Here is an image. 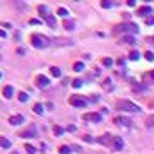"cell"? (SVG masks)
<instances>
[{
  "mask_svg": "<svg viewBox=\"0 0 154 154\" xmlns=\"http://www.w3.org/2000/svg\"><path fill=\"white\" fill-rule=\"evenodd\" d=\"M0 79H2V72H0Z\"/></svg>",
  "mask_w": 154,
  "mask_h": 154,
  "instance_id": "42",
  "label": "cell"
},
{
  "mask_svg": "<svg viewBox=\"0 0 154 154\" xmlns=\"http://www.w3.org/2000/svg\"><path fill=\"white\" fill-rule=\"evenodd\" d=\"M127 5H129V7H135V0H129Z\"/></svg>",
  "mask_w": 154,
  "mask_h": 154,
  "instance_id": "38",
  "label": "cell"
},
{
  "mask_svg": "<svg viewBox=\"0 0 154 154\" xmlns=\"http://www.w3.org/2000/svg\"><path fill=\"white\" fill-rule=\"evenodd\" d=\"M82 139H84V140H86V142H93V140H94V139H93V137H91V135H84V137H82Z\"/></svg>",
  "mask_w": 154,
  "mask_h": 154,
  "instance_id": "36",
  "label": "cell"
},
{
  "mask_svg": "<svg viewBox=\"0 0 154 154\" xmlns=\"http://www.w3.org/2000/svg\"><path fill=\"white\" fill-rule=\"evenodd\" d=\"M9 123L10 125H21V123H24V116L22 115H14L9 118Z\"/></svg>",
  "mask_w": 154,
  "mask_h": 154,
  "instance_id": "11",
  "label": "cell"
},
{
  "mask_svg": "<svg viewBox=\"0 0 154 154\" xmlns=\"http://www.w3.org/2000/svg\"><path fill=\"white\" fill-rule=\"evenodd\" d=\"M149 77H151V79H153V80H154V70H153V72H151V74H149Z\"/></svg>",
  "mask_w": 154,
  "mask_h": 154,
  "instance_id": "40",
  "label": "cell"
},
{
  "mask_svg": "<svg viewBox=\"0 0 154 154\" xmlns=\"http://www.w3.org/2000/svg\"><path fill=\"white\" fill-rule=\"evenodd\" d=\"M57 14H58V16H62V17H65V19L69 17V10H67V9H63V7H60V9H58Z\"/></svg>",
  "mask_w": 154,
  "mask_h": 154,
  "instance_id": "19",
  "label": "cell"
},
{
  "mask_svg": "<svg viewBox=\"0 0 154 154\" xmlns=\"http://www.w3.org/2000/svg\"><path fill=\"white\" fill-rule=\"evenodd\" d=\"M31 45L34 48H46L50 45V39L46 36H43V34H33L31 36Z\"/></svg>",
  "mask_w": 154,
  "mask_h": 154,
  "instance_id": "2",
  "label": "cell"
},
{
  "mask_svg": "<svg viewBox=\"0 0 154 154\" xmlns=\"http://www.w3.org/2000/svg\"><path fill=\"white\" fill-rule=\"evenodd\" d=\"M33 111H34L36 115H43V113H45V110H43V104H39V103H36V104L33 106Z\"/></svg>",
  "mask_w": 154,
  "mask_h": 154,
  "instance_id": "17",
  "label": "cell"
},
{
  "mask_svg": "<svg viewBox=\"0 0 154 154\" xmlns=\"http://www.w3.org/2000/svg\"><path fill=\"white\" fill-rule=\"evenodd\" d=\"M101 113H86L84 115V120H87V122H96V123H99L101 122Z\"/></svg>",
  "mask_w": 154,
  "mask_h": 154,
  "instance_id": "9",
  "label": "cell"
},
{
  "mask_svg": "<svg viewBox=\"0 0 154 154\" xmlns=\"http://www.w3.org/2000/svg\"><path fill=\"white\" fill-rule=\"evenodd\" d=\"M50 70H52V76H53V77H60V76H62V72H60V69H58V67H52Z\"/></svg>",
  "mask_w": 154,
  "mask_h": 154,
  "instance_id": "25",
  "label": "cell"
},
{
  "mask_svg": "<svg viewBox=\"0 0 154 154\" xmlns=\"http://www.w3.org/2000/svg\"><path fill=\"white\" fill-rule=\"evenodd\" d=\"M58 153H60V154H70L72 151H70V147H69V146H60Z\"/></svg>",
  "mask_w": 154,
  "mask_h": 154,
  "instance_id": "20",
  "label": "cell"
},
{
  "mask_svg": "<svg viewBox=\"0 0 154 154\" xmlns=\"http://www.w3.org/2000/svg\"><path fill=\"white\" fill-rule=\"evenodd\" d=\"M29 24H33V26H36V24H38V26H39V24H41V21H39V19H31V21H29Z\"/></svg>",
  "mask_w": 154,
  "mask_h": 154,
  "instance_id": "34",
  "label": "cell"
},
{
  "mask_svg": "<svg viewBox=\"0 0 154 154\" xmlns=\"http://www.w3.org/2000/svg\"><path fill=\"white\" fill-rule=\"evenodd\" d=\"M101 7H103V9H110V7H111V2H108V0H103V2H101Z\"/></svg>",
  "mask_w": 154,
  "mask_h": 154,
  "instance_id": "30",
  "label": "cell"
},
{
  "mask_svg": "<svg viewBox=\"0 0 154 154\" xmlns=\"http://www.w3.org/2000/svg\"><path fill=\"white\" fill-rule=\"evenodd\" d=\"M146 24H147V26H154V17H153V16L146 17Z\"/></svg>",
  "mask_w": 154,
  "mask_h": 154,
  "instance_id": "31",
  "label": "cell"
},
{
  "mask_svg": "<svg viewBox=\"0 0 154 154\" xmlns=\"http://www.w3.org/2000/svg\"><path fill=\"white\" fill-rule=\"evenodd\" d=\"M146 125H147L149 129H154V115H151L147 120H146Z\"/></svg>",
  "mask_w": 154,
  "mask_h": 154,
  "instance_id": "26",
  "label": "cell"
},
{
  "mask_svg": "<svg viewBox=\"0 0 154 154\" xmlns=\"http://www.w3.org/2000/svg\"><path fill=\"white\" fill-rule=\"evenodd\" d=\"M28 99H29V94H28V93H24V91L19 93V101H21V103H26Z\"/></svg>",
  "mask_w": 154,
  "mask_h": 154,
  "instance_id": "23",
  "label": "cell"
},
{
  "mask_svg": "<svg viewBox=\"0 0 154 154\" xmlns=\"http://www.w3.org/2000/svg\"><path fill=\"white\" fill-rule=\"evenodd\" d=\"M115 123L116 125H122V127H130V125H132V120L127 118V116H116Z\"/></svg>",
  "mask_w": 154,
  "mask_h": 154,
  "instance_id": "7",
  "label": "cell"
},
{
  "mask_svg": "<svg viewBox=\"0 0 154 154\" xmlns=\"http://www.w3.org/2000/svg\"><path fill=\"white\" fill-rule=\"evenodd\" d=\"M111 140H113V137H111V135H103V137H99V139H98V142H99V144H103V146H111Z\"/></svg>",
  "mask_w": 154,
  "mask_h": 154,
  "instance_id": "12",
  "label": "cell"
},
{
  "mask_svg": "<svg viewBox=\"0 0 154 154\" xmlns=\"http://www.w3.org/2000/svg\"><path fill=\"white\" fill-rule=\"evenodd\" d=\"M116 108L122 110V111H130V113H140V108L134 104L132 101H127V99H122V101H116Z\"/></svg>",
  "mask_w": 154,
  "mask_h": 154,
  "instance_id": "1",
  "label": "cell"
},
{
  "mask_svg": "<svg viewBox=\"0 0 154 154\" xmlns=\"http://www.w3.org/2000/svg\"><path fill=\"white\" fill-rule=\"evenodd\" d=\"M149 41H151V43H154V36H151V38H149Z\"/></svg>",
  "mask_w": 154,
  "mask_h": 154,
  "instance_id": "41",
  "label": "cell"
},
{
  "mask_svg": "<svg viewBox=\"0 0 154 154\" xmlns=\"http://www.w3.org/2000/svg\"><path fill=\"white\" fill-rule=\"evenodd\" d=\"M74 70H76V72H82V70H84V63H82V62H77L76 65H74Z\"/></svg>",
  "mask_w": 154,
  "mask_h": 154,
  "instance_id": "27",
  "label": "cell"
},
{
  "mask_svg": "<svg viewBox=\"0 0 154 154\" xmlns=\"http://www.w3.org/2000/svg\"><path fill=\"white\" fill-rule=\"evenodd\" d=\"M38 12L46 19V16H48V14H46V5H38Z\"/></svg>",
  "mask_w": 154,
  "mask_h": 154,
  "instance_id": "21",
  "label": "cell"
},
{
  "mask_svg": "<svg viewBox=\"0 0 154 154\" xmlns=\"http://www.w3.org/2000/svg\"><path fill=\"white\" fill-rule=\"evenodd\" d=\"M139 57H140V53H139V52H135V50L129 53V58H130V60H134V62H135V60H139Z\"/></svg>",
  "mask_w": 154,
  "mask_h": 154,
  "instance_id": "24",
  "label": "cell"
},
{
  "mask_svg": "<svg viewBox=\"0 0 154 154\" xmlns=\"http://www.w3.org/2000/svg\"><path fill=\"white\" fill-rule=\"evenodd\" d=\"M151 12H153V9H151L149 5H144V7H140V9L137 10V16H140V17H146V16H147V17H149Z\"/></svg>",
  "mask_w": 154,
  "mask_h": 154,
  "instance_id": "10",
  "label": "cell"
},
{
  "mask_svg": "<svg viewBox=\"0 0 154 154\" xmlns=\"http://www.w3.org/2000/svg\"><path fill=\"white\" fill-rule=\"evenodd\" d=\"M123 43H127V45H135L137 41H135L134 36H125V38H123Z\"/></svg>",
  "mask_w": 154,
  "mask_h": 154,
  "instance_id": "22",
  "label": "cell"
},
{
  "mask_svg": "<svg viewBox=\"0 0 154 154\" xmlns=\"http://www.w3.org/2000/svg\"><path fill=\"white\" fill-rule=\"evenodd\" d=\"M134 89H137V91H144L146 87H144V86H139V84H135L134 82Z\"/></svg>",
  "mask_w": 154,
  "mask_h": 154,
  "instance_id": "35",
  "label": "cell"
},
{
  "mask_svg": "<svg viewBox=\"0 0 154 154\" xmlns=\"http://www.w3.org/2000/svg\"><path fill=\"white\" fill-rule=\"evenodd\" d=\"M53 132H55V135H57V137H60V135L65 134V129H62L60 125H55V127H53Z\"/></svg>",
  "mask_w": 154,
  "mask_h": 154,
  "instance_id": "18",
  "label": "cell"
},
{
  "mask_svg": "<svg viewBox=\"0 0 154 154\" xmlns=\"http://www.w3.org/2000/svg\"><path fill=\"white\" fill-rule=\"evenodd\" d=\"M103 65H104V67H111V65H113V60H111L110 57L103 58Z\"/></svg>",
  "mask_w": 154,
  "mask_h": 154,
  "instance_id": "28",
  "label": "cell"
},
{
  "mask_svg": "<svg viewBox=\"0 0 154 154\" xmlns=\"http://www.w3.org/2000/svg\"><path fill=\"white\" fill-rule=\"evenodd\" d=\"M0 38H5V31H2V29H0Z\"/></svg>",
  "mask_w": 154,
  "mask_h": 154,
  "instance_id": "39",
  "label": "cell"
},
{
  "mask_svg": "<svg viewBox=\"0 0 154 154\" xmlns=\"http://www.w3.org/2000/svg\"><path fill=\"white\" fill-rule=\"evenodd\" d=\"M74 28H76V22L70 19H65L63 21V29H67V31H74Z\"/></svg>",
  "mask_w": 154,
  "mask_h": 154,
  "instance_id": "14",
  "label": "cell"
},
{
  "mask_svg": "<svg viewBox=\"0 0 154 154\" xmlns=\"http://www.w3.org/2000/svg\"><path fill=\"white\" fill-rule=\"evenodd\" d=\"M26 151H28V154H34V153H36V149H34L33 146H29V144L26 146Z\"/></svg>",
  "mask_w": 154,
  "mask_h": 154,
  "instance_id": "32",
  "label": "cell"
},
{
  "mask_svg": "<svg viewBox=\"0 0 154 154\" xmlns=\"http://www.w3.org/2000/svg\"><path fill=\"white\" fill-rule=\"evenodd\" d=\"M115 31L116 33H130V34H137V33H139V28H137V24H132V22H123V24L116 26Z\"/></svg>",
  "mask_w": 154,
  "mask_h": 154,
  "instance_id": "3",
  "label": "cell"
},
{
  "mask_svg": "<svg viewBox=\"0 0 154 154\" xmlns=\"http://www.w3.org/2000/svg\"><path fill=\"white\" fill-rule=\"evenodd\" d=\"M46 24H48V26H50V28H55V26H57V19H55V17H53V16H50V14H48V16H46Z\"/></svg>",
  "mask_w": 154,
  "mask_h": 154,
  "instance_id": "16",
  "label": "cell"
},
{
  "mask_svg": "<svg viewBox=\"0 0 154 154\" xmlns=\"http://www.w3.org/2000/svg\"><path fill=\"white\" fill-rule=\"evenodd\" d=\"M144 57H146V60H149V62H154V53L153 52H146Z\"/></svg>",
  "mask_w": 154,
  "mask_h": 154,
  "instance_id": "29",
  "label": "cell"
},
{
  "mask_svg": "<svg viewBox=\"0 0 154 154\" xmlns=\"http://www.w3.org/2000/svg\"><path fill=\"white\" fill-rule=\"evenodd\" d=\"M0 147H3V149H10V140L5 139V137H0Z\"/></svg>",
  "mask_w": 154,
  "mask_h": 154,
  "instance_id": "15",
  "label": "cell"
},
{
  "mask_svg": "<svg viewBox=\"0 0 154 154\" xmlns=\"http://www.w3.org/2000/svg\"><path fill=\"white\" fill-rule=\"evenodd\" d=\"M70 104L72 106H76V108H86L87 106V99H84V98L80 96H70Z\"/></svg>",
  "mask_w": 154,
  "mask_h": 154,
  "instance_id": "4",
  "label": "cell"
},
{
  "mask_svg": "<svg viewBox=\"0 0 154 154\" xmlns=\"http://www.w3.org/2000/svg\"><path fill=\"white\" fill-rule=\"evenodd\" d=\"M72 86H74V87H80V86H82V80H79V79H76V80H72Z\"/></svg>",
  "mask_w": 154,
  "mask_h": 154,
  "instance_id": "33",
  "label": "cell"
},
{
  "mask_svg": "<svg viewBox=\"0 0 154 154\" xmlns=\"http://www.w3.org/2000/svg\"><path fill=\"white\" fill-rule=\"evenodd\" d=\"M22 139H33V137H36V125H31L28 130H24L22 134H21Z\"/></svg>",
  "mask_w": 154,
  "mask_h": 154,
  "instance_id": "6",
  "label": "cell"
},
{
  "mask_svg": "<svg viewBox=\"0 0 154 154\" xmlns=\"http://www.w3.org/2000/svg\"><path fill=\"white\" fill-rule=\"evenodd\" d=\"M2 93H3V96L7 98V99H10V98L14 96V87H12V86H5Z\"/></svg>",
  "mask_w": 154,
  "mask_h": 154,
  "instance_id": "13",
  "label": "cell"
},
{
  "mask_svg": "<svg viewBox=\"0 0 154 154\" xmlns=\"http://www.w3.org/2000/svg\"><path fill=\"white\" fill-rule=\"evenodd\" d=\"M36 86H38L39 89H46L50 86V79L46 76H38L36 77Z\"/></svg>",
  "mask_w": 154,
  "mask_h": 154,
  "instance_id": "5",
  "label": "cell"
},
{
  "mask_svg": "<svg viewBox=\"0 0 154 154\" xmlns=\"http://www.w3.org/2000/svg\"><path fill=\"white\" fill-rule=\"evenodd\" d=\"M122 147H123L122 137H113V140H111V149H113V151H122Z\"/></svg>",
  "mask_w": 154,
  "mask_h": 154,
  "instance_id": "8",
  "label": "cell"
},
{
  "mask_svg": "<svg viewBox=\"0 0 154 154\" xmlns=\"http://www.w3.org/2000/svg\"><path fill=\"white\" fill-rule=\"evenodd\" d=\"M17 55H26V50L24 48H17Z\"/></svg>",
  "mask_w": 154,
  "mask_h": 154,
  "instance_id": "37",
  "label": "cell"
}]
</instances>
